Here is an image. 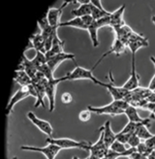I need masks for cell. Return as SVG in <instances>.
I'll use <instances>...</instances> for the list:
<instances>
[{"label": "cell", "instance_id": "cell-1", "mask_svg": "<svg viewBox=\"0 0 155 159\" xmlns=\"http://www.w3.org/2000/svg\"><path fill=\"white\" fill-rule=\"evenodd\" d=\"M129 106V103L125 100H113L108 105L102 107H94L89 105L87 109L91 111V113H95L97 115H108L111 116H116L123 115Z\"/></svg>", "mask_w": 155, "mask_h": 159}, {"label": "cell", "instance_id": "cell-2", "mask_svg": "<svg viewBox=\"0 0 155 159\" xmlns=\"http://www.w3.org/2000/svg\"><path fill=\"white\" fill-rule=\"evenodd\" d=\"M46 142L48 144L56 145L62 149H69V148H80L83 150H89L91 143L88 142H78L73 139L69 138H53V137H48L46 139Z\"/></svg>", "mask_w": 155, "mask_h": 159}, {"label": "cell", "instance_id": "cell-3", "mask_svg": "<svg viewBox=\"0 0 155 159\" xmlns=\"http://www.w3.org/2000/svg\"><path fill=\"white\" fill-rule=\"evenodd\" d=\"M66 81H77V80H90L93 84H98L100 86H103L104 83L100 82L99 80L93 75V71L85 69L82 66L77 65V67L72 71L65 75Z\"/></svg>", "mask_w": 155, "mask_h": 159}, {"label": "cell", "instance_id": "cell-4", "mask_svg": "<svg viewBox=\"0 0 155 159\" xmlns=\"http://www.w3.org/2000/svg\"><path fill=\"white\" fill-rule=\"evenodd\" d=\"M66 81L65 76L54 79L51 81H48L46 80L45 84V89H46V96L49 100V111L50 113L53 112L54 107H55V93H56V87L59 83Z\"/></svg>", "mask_w": 155, "mask_h": 159}, {"label": "cell", "instance_id": "cell-5", "mask_svg": "<svg viewBox=\"0 0 155 159\" xmlns=\"http://www.w3.org/2000/svg\"><path fill=\"white\" fill-rule=\"evenodd\" d=\"M20 149L27 150V152H37L44 154L46 159H55L56 155L59 153V152L62 149L56 145L49 144L44 148H38V147H32V146H22L20 147Z\"/></svg>", "mask_w": 155, "mask_h": 159}, {"label": "cell", "instance_id": "cell-6", "mask_svg": "<svg viewBox=\"0 0 155 159\" xmlns=\"http://www.w3.org/2000/svg\"><path fill=\"white\" fill-rule=\"evenodd\" d=\"M94 21L91 16H86V17H81V18H74L72 20H69L67 21H61L59 27L67 26V27H74L82 30H88L89 26Z\"/></svg>", "mask_w": 155, "mask_h": 159}, {"label": "cell", "instance_id": "cell-7", "mask_svg": "<svg viewBox=\"0 0 155 159\" xmlns=\"http://www.w3.org/2000/svg\"><path fill=\"white\" fill-rule=\"evenodd\" d=\"M27 118L29 120L32 122L37 128L40 130L41 132H43L44 134H46L48 137H52V133H53V128L51 124L46 121V120H44V119H41L39 118L34 113L32 112H28L27 113Z\"/></svg>", "mask_w": 155, "mask_h": 159}, {"label": "cell", "instance_id": "cell-8", "mask_svg": "<svg viewBox=\"0 0 155 159\" xmlns=\"http://www.w3.org/2000/svg\"><path fill=\"white\" fill-rule=\"evenodd\" d=\"M28 96H30L29 87L28 86H20V89H18V91L13 95L10 102H9V104H8V106L6 108V116H10L11 113L13 112L14 107L17 105L19 102L27 98Z\"/></svg>", "mask_w": 155, "mask_h": 159}, {"label": "cell", "instance_id": "cell-9", "mask_svg": "<svg viewBox=\"0 0 155 159\" xmlns=\"http://www.w3.org/2000/svg\"><path fill=\"white\" fill-rule=\"evenodd\" d=\"M70 2L69 1H64L62 3V5L58 8H50L48 13L46 14V19H48V21L50 23L51 26H55V27H59L60 25V18L62 12H63L64 8H66L68 6Z\"/></svg>", "mask_w": 155, "mask_h": 159}, {"label": "cell", "instance_id": "cell-10", "mask_svg": "<svg viewBox=\"0 0 155 159\" xmlns=\"http://www.w3.org/2000/svg\"><path fill=\"white\" fill-rule=\"evenodd\" d=\"M139 82H140V78L138 76L137 69H136V55L132 54V67H131L130 77L126 81V83L122 85V87L128 91H133L139 87L140 84Z\"/></svg>", "mask_w": 155, "mask_h": 159}, {"label": "cell", "instance_id": "cell-11", "mask_svg": "<svg viewBox=\"0 0 155 159\" xmlns=\"http://www.w3.org/2000/svg\"><path fill=\"white\" fill-rule=\"evenodd\" d=\"M100 132H101V134H100L99 139L94 143V144H91L90 148L88 150L89 154L94 155V156L98 157L99 159H101L102 157H105L108 153V148L105 144L103 133H102V131H100Z\"/></svg>", "mask_w": 155, "mask_h": 159}, {"label": "cell", "instance_id": "cell-12", "mask_svg": "<svg viewBox=\"0 0 155 159\" xmlns=\"http://www.w3.org/2000/svg\"><path fill=\"white\" fill-rule=\"evenodd\" d=\"M66 60H73L74 62H76V55L73 53L63 52L56 54V55H54V57L49 58L48 60H46V64L49 65V67L54 73V71L57 69V67L61 64V63L66 61Z\"/></svg>", "mask_w": 155, "mask_h": 159}, {"label": "cell", "instance_id": "cell-13", "mask_svg": "<svg viewBox=\"0 0 155 159\" xmlns=\"http://www.w3.org/2000/svg\"><path fill=\"white\" fill-rule=\"evenodd\" d=\"M127 48H128L127 44H125V43H123V42L119 41V40H117V39H114V41H113V45H112V47H111V49L108 50L107 52H105V53L102 55V57H100V59L95 63V65L93 66V68H92L91 70H92V71H94L95 68L100 64V62L102 61L106 57H108V54L114 53V54H116V55H120L121 53H124V52H125V51H126Z\"/></svg>", "mask_w": 155, "mask_h": 159}, {"label": "cell", "instance_id": "cell-14", "mask_svg": "<svg viewBox=\"0 0 155 159\" xmlns=\"http://www.w3.org/2000/svg\"><path fill=\"white\" fill-rule=\"evenodd\" d=\"M113 82H108V83H104L103 87L107 89V90L112 95V97L113 98V100H124L125 97L129 94L130 91L126 90L125 89H123L122 86H115L113 85Z\"/></svg>", "mask_w": 155, "mask_h": 159}, {"label": "cell", "instance_id": "cell-15", "mask_svg": "<svg viewBox=\"0 0 155 159\" xmlns=\"http://www.w3.org/2000/svg\"><path fill=\"white\" fill-rule=\"evenodd\" d=\"M18 71H24V72L31 78V79H34L35 76L38 73V69L35 67V65L33 64V62L31 59H28L26 57L25 53H23L21 55V59L20 62L19 64V67L17 69Z\"/></svg>", "mask_w": 155, "mask_h": 159}, {"label": "cell", "instance_id": "cell-16", "mask_svg": "<svg viewBox=\"0 0 155 159\" xmlns=\"http://www.w3.org/2000/svg\"><path fill=\"white\" fill-rule=\"evenodd\" d=\"M124 11H125V5H122L116 11L111 13V16H110V20H111L110 26L113 29L119 28V27H121V26H123L124 25H125V22H124V20H123Z\"/></svg>", "mask_w": 155, "mask_h": 159}, {"label": "cell", "instance_id": "cell-17", "mask_svg": "<svg viewBox=\"0 0 155 159\" xmlns=\"http://www.w3.org/2000/svg\"><path fill=\"white\" fill-rule=\"evenodd\" d=\"M100 131H102L103 136H104V141L106 146L110 148V147L112 146L113 143L116 140V134L113 131L112 126H111V121L108 120L106 121V123L101 127L99 129Z\"/></svg>", "mask_w": 155, "mask_h": 159}, {"label": "cell", "instance_id": "cell-18", "mask_svg": "<svg viewBox=\"0 0 155 159\" xmlns=\"http://www.w3.org/2000/svg\"><path fill=\"white\" fill-rule=\"evenodd\" d=\"M64 45H65V41H62V40L58 37V35L56 34L55 36H54L51 49L48 52H46V60L51 57H54V55L63 52H64Z\"/></svg>", "mask_w": 155, "mask_h": 159}, {"label": "cell", "instance_id": "cell-19", "mask_svg": "<svg viewBox=\"0 0 155 159\" xmlns=\"http://www.w3.org/2000/svg\"><path fill=\"white\" fill-rule=\"evenodd\" d=\"M30 41L32 43V47L36 52H40L43 53H46V46H45V39L42 36L41 33L39 34H33L30 37Z\"/></svg>", "mask_w": 155, "mask_h": 159}, {"label": "cell", "instance_id": "cell-20", "mask_svg": "<svg viewBox=\"0 0 155 159\" xmlns=\"http://www.w3.org/2000/svg\"><path fill=\"white\" fill-rule=\"evenodd\" d=\"M14 81L17 82L20 86H28L32 84V79H31L24 71H18L16 70Z\"/></svg>", "mask_w": 155, "mask_h": 159}, {"label": "cell", "instance_id": "cell-21", "mask_svg": "<svg viewBox=\"0 0 155 159\" xmlns=\"http://www.w3.org/2000/svg\"><path fill=\"white\" fill-rule=\"evenodd\" d=\"M92 13V4L89 2L87 4H81L79 8L72 11V15L75 18L86 17V16H91Z\"/></svg>", "mask_w": 155, "mask_h": 159}, {"label": "cell", "instance_id": "cell-22", "mask_svg": "<svg viewBox=\"0 0 155 159\" xmlns=\"http://www.w3.org/2000/svg\"><path fill=\"white\" fill-rule=\"evenodd\" d=\"M124 115H125L128 118V120L131 121V122H136V123H140V122H143L144 121L145 118H143L140 116L139 113H138V110L137 108L133 107V106H129L126 110L125 112H124Z\"/></svg>", "mask_w": 155, "mask_h": 159}, {"label": "cell", "instance_id": "cell-23", "mask_svg": "<svg viewBox=\"0 0 155 159\" xmlns=\"http://www.w3.org/2000/svg\"><path fill=\"white\" fill-rule=\"evenodd\" d=\"M100 25H98V22L96 20H94L92 22V25L89 26L88 28V33H89V37L91 40L92 46L94 48H97L99 46V40H98V30L100 29Z\"/></svg>", "mask_w": 155, "mask_h": 159}, {"label": "cell", "instance_id": "cell-24", "mask_svg": "<svg viewBox=\"0 0 155 159\" xmlns=\"http://www.w3.org/2000/svg\"><path fill=\"white\" fill-rule=\"evenodd\" d=\"M33 62V64L35 67L39 70V68L42 67L43 65L46 64V53L40 52H36L35 57L31 59Z\"/></svg>", "mask_w": 155, "mask_h": 159}, {"label": "cell", "instance_id": "cell-25", "mask_svg": "<svg viewBox=\"0 0 155 159\" xmlns=\"http://www.w3.org/2000/svg\"><path fill=\"white\" fill-rule=\"evenodd\" d=\"M146 119V118H145ZM144 119V120H145ZM144 122V121H143ZM142 122H140V123H136V122H131V121H129L126 125H125V127L121 130V131H119L120 133H122V134H134L135 132H136V130H137V128H138V126L141 124Z\"/></svg>", "mask_w": 155, "mask_h": 159}, {"label": "cell", "instance_id": "cell-26", "mask_svg": "<svg viewBox=\"0 0 155 159\" xmlns=\"http://www.w3.org/2000/svg\"><path fill=\"white\" fill-rule=\"evenodd\" d=\"M38 72L42 73V74L44 75V77H45L46 80H48V81H51V80H54V79H55V78H54V76H53V72L51 71V69L49 67L48 64H45V65H43L42 67L39 68Z\"/></svg>", "mask_w": 155, "mask_h": 159}, {"label": "cell", "instance_id": "cell-27", "mask_svg": "<svg viewBox=\"0 0 155 159\" xmlns=\"http://www.w3.org/2000/svg\"><path fill=\"white\" fill-rule=\"evenodd\" d=\"M110 149L113 150V152H117V153H120L121 155H122V153H124V152H125L126 150H127L125 145L122 144V143H120V142L117 141V140H115V141L113 143L112 146L110 147Z\"/></svg>", "mask_w": 155, "mask_h": 159}, {"label": "cell", "instance_id": "cell-28", "mask_svg": "<svg viewBox=\"0 0 155 159\" xmlns=\"http://www.w3.org/2000/svg\"><path fill=\"white\" fill-rule=\"evenodd\" d=\"M91 117V111H89L88 109L86 110H82L79 114V119L82 122H87Z\"/></svg>", "mask_w": 155, "mask_h": 159}, {"label": "cell", "instance_id": "cell-29", "mask_svg": "<svg viewBox=\"0 0 155 159\" xmlns=\"http://www.w3.org/2000/svg\"><path fill=\"white\" fill-rule=\"evenodd\" d=\"M141 144V139H140L137 135L134 133L132 136L130 137L129 141H128V145L130 146V148H137V147Z\"/></svg>", "mask_w": 155, "mask_h": 159}, {"label": "cell", "instance_id": "cell-30", "mask_svg": "<svg viewBox=\"0 0 155 159\" xmlns=\"http://www.w3.org/2000/svg\"><path fill=\"white\" fill-rule=\"evenodd\" d=\"M132 135L133 134H122V133L118 132V133H116V140L125 145V144H128V141Z\"/></svg>", "mask_w": 155, "mask_h": 159}, {"label": "cell", "instance_id": "cell-31", "mask_svg": "<svg viewBox=\"0 0 155 159\" xmlns=\"http://www.w3.org/2000/svg\"><path fill=\"white\" fill-rule=\"evenodd\" d=\"M61 101L63 104L68 105L70 104L72 101H73V97H72V94L69 93V92H64L63 94L61 95Z\"/></svg>", "mask_w": 155, "mask_h": 159}, {"label": "cell", "instance_id": "cell-32", "mask_svg": "<svg viewBox=\"0 0 155 159\" xmlns=\"http://www.w3.org/2000/svg\"><path fill=\"white\" fill-rule=\"evenodd\" d=\"M144 144L147 147V148H149L150 150H152V152H153L154 148H155V135H154L153 137L145 140L144 141Z\"/></svg>", "mask_w": 155, "mask_h": 159}, {"label": "cell", "instance_id": "cell-33", "mask_svg": "<svg viewBox=\"0 0 155 159\" xmlns=\"http://www.w3.org/2000/svg\"><path fill=\"white\" fill-rule=\"evenodd\" d=\"M150 60H151V62L153 63V65H154V67H155V57H153V55H151V57H150ZM148 89H149L150 90H152V91L155 90V74H154V76L152 77L151 81H150V83H149Z\"/></svg>", "mask_w": 155, "mask_h": 159}, {"label": "cell", "instance_id": "cell-34", "mask_svg": "<svg viewBox=\"0 0 155 159\" xmlns=\"http://www.w3.org/2000/svg\"><path fill=\"white\" fill-rule=\"evenodd\" d=\"M106 157H107L108 159H117V158L121 157V154H120V153H117V152H113V150H112V149L108 148V153H107Z\"/></svg>", "mask_w": 155, "mask_h": 159}, {"label": "cell", "instance_id": "cell-35", "mask_svg": "<svg viewBox=\"0 0 155 159\" xmlns=\"http://www.w3.org/2000/svg\"><path fill=\"white\" fill-rule=\"evenodd\" d=\"M127 158L128 159H148V157H147V156H145V155H144L142 153H140L138 152H135L132 154H130Z\"/></svg>", "mask_w": 155, "mask_h": 159}, {"label": "cell", "instance_id": "cell-36", "mask_svg": "<svg viewBox=\"0 0 155 159\" xmlns=\"http://www.w3.org/2000/svg\"><path fill=\"white\" fill-rule=\"evenodd\" d=\"M146 101L149 102V103H154L155 104V92L154 91H152L149 96L146 98Z\"/></svg>", "mask_w": 155, "mask_h": 159}, {"label": "cell", "instance_id": "cell-37", "mask_svg": "<svg viewBox=\"0 0 155 159\" xmlns=\"http://www.w3.org/2000/svg\"><path fill=\"white\" fill-rule=\"evenodd\" d=\"M85 159H99V158L94 156V155H92V154H89V156L87 158H85Z\"/></svg>", "mask_w": 155, "mask_h": 159}, {"label": "cell", "instance_id": "cell-38", "mask_svg": "<svg viewBox=\"0 0 155 159\" xmlns=\"http://www.w3.org/2000/svg\"><path fill=\"white\" fill-rule=\"evenodd\" d=\"M148 159H155V152H154L148 156Z\"/></svg>", "mask_w": 155, "mask_h": 159}, {"label": "cell", "instance_id": "cell-39", "mask_svg": "<svg viewBox=\"0 0 155 159\" xmlns=\"http://www.w3.org/2000/svg\"><path fill=\"white\" fill-rule=\"evenodd\" d=\"M151 21L155 25V16H152V17H151Z\"/></svg>", "mask_w": 155, "mask_h": 159}, {"label": "cell", "instance_id": "cell-40", "mask_svg": "<svg viewBox=\"0 0 155 159\" xmlns=\"http://www.w3.org/2000/svg\"><path fill=\"white\" fill-rule=\"evenodd\" d=\"M151 116L152 117H155V110L153 111V113H151Z\"/></svg>", "mask_w": 155, "mask_h": 159}, {"label": "cell", "instance_id": "cell-41", "mask_svg": "<svg viewBox=\"0 0 155 159\" xmlns=\"http://www.w3.org/2000/svg\"><path fill=\"white\" fill-rule=\"evenodd\" d=\"M13 159H19V158L17 156H15V157H13Z\"/></svg>", "mask_w": 155, "mask_h": 159}, {"label": "cell", "instance_id": "cell-42", "mask_svg": "<svg viewBox=\"0 0 155 159\" xmlns=\"http://www.w3.org/2000/svg\"><path fill=\"white\" fill-rule=\"evenodd\" d=\"M101 159H108V158H107V157L105 156V157H102V158H101Z\"/></svg>", "mask_w": 155, "mask_h": 159}]
</instances>
